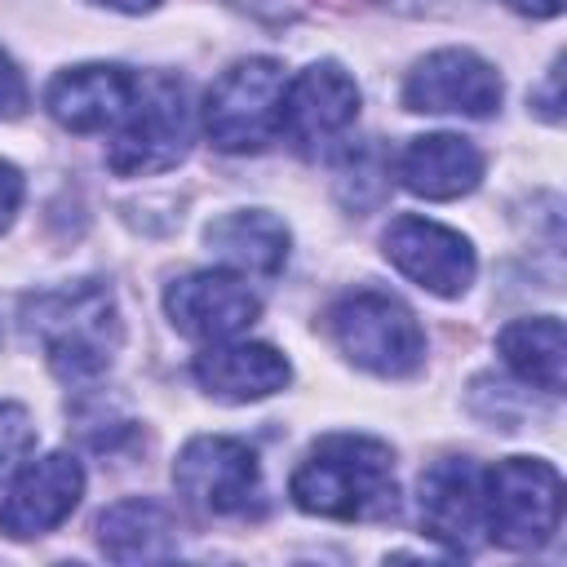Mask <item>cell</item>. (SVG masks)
<instances>
[{
	"mask_svg": "<svg viewBox=\"0 0 567 567\" xmlns=\"http://www.w3.org/2000/svg\"><path fill=\"white\" fill-rule=\"evenodd\" d=\"M292 377L288 359L266 341H208L195 354V381L221 403H257L284 390Z\"/></svg>",
	"mask_w": 567,
	"mask_h": 567,
	"instance_id": "15",
	"label": "cell"
},
{
	"mask_svg": "<svg viewBox=\"0 0 567 567\" xmlns=\"http://www.w3.org/2000/svg\"><path fill=\"white\" fill-rule=\"evenodd\" d=\"M164 310L177 332L195 341H226L261 315V301L235 270H190L168 284Z\"/></svg>",
	"mask_w": 567,
	"mask_h": 567,
	"instance_id": "11",
	"label": "cell"
},
{
	"mask_svg": "<svg viewBox=\"0 0 567 567\" xmlns=\"http://www.w3.org/2000/svg\"><path fill=\"white\" fill-rule=\"evenodd\" d=\"M173 483L186 505L217 518H239L261 505V461L244 439L199 434L173 461Z\"/></svg>",
	"mask_w": 567,
	"mask_h": 567,
	"instance_id": "7",
	"label": "cell"
},
{
	"mask_svg": "<svg viewBox=\"0 0 567 567\" xmlns=\"http://www.w3.org/2000/svg\"><path fill=\"white\" fill-rule=\"evenodd\" d=\"M208 252L226 261L235 275H279L288 261V226L266 208L221 213L204 230Z\"/></svg>",
	"mask_w": 567,
	"mask_h": 567,
	"instance_id": "18",
	"label": "cell"
},
{
	"mask_svg": "<svg viewBox=\"0 0 567 567\" xmlns=\"http://www.w3.org/2000/svg\"><path fill=\"white\" fill-rule=\"evenodd\" d=\"M93 4H106V9H115V13H146V9H155L159 0H93Z\"/></svg>",
	"mask_w": 567,
	"mask_h": 567,
	"instance_id": "24",
	"label": "cell"
},
{
	"mask_svg": "<svg viewBox=\"0 0 567 567\" xmlns=\"http://www.w3.org/2000/svg\"><path fill=\"white\" fill-rule=\"evenodd\" d=\"M31 443H35V425H31L27 408L0 399V478L31 452Z\"/></svg>",
	"mask_w": 567,
	"mask_h": 567,
	"instance_id": "20",
	"label": "cell"
},
{
	"mask_svg": "<svg viewBox=\"0 0 567 567\" xmlns=\"http://www.w3.org/2000/svg\"><path fill=\"white\" fill-rule=\"evenodd\" d=\"M403 106L421 115H470L483 120L501 106V75L470 49H439L421 58L403 80Z\"/></svg>",
	"mask_w": 567,
	"mask_h": 567,
	"instance_id": "8",
	"label": "cell"
},
{
	"mask_svg": "<svg viewBox=\"0 0 567 567\" xmlns=\"http://www.w3.org/2000/svg\"><path fill=\"white\" fill-rule=\"evenodd\" d=\"M381 244H385L390 266L434 297H461L474 284V248L452 226L403 213L385 226Z\"/></svg>",
	"mask_w": 567,
	"mask_h": 567,
	"instance_id": "9",
	"label": "cell"
},
{
	"mask_svg": "<svg viewBox=\"0 0 567 567\" xmlns=\"http://www.w3.org/2000/svg\"><path fill=\"white\" fill-rule=\"evenodd\" d=\"M487 536L505 549H540L563 518V478L540 456H509L483 470Z\"/></svg>",
	"mask_w": 567,
	"mask_h": 567,
	"instance_id": "5",
	"label": "cell"
},
{
	"mask_svg": "<svg viewBox=\"0 0 567 567\" xmlns=\"http://www.w3.org/2000/svg\"><path fill=\"white\" fill-rule=\"evenodd\" d=\"M354 120H359V84L337 62H315L297 80H288L279 133L301 155H319L337 146Z\"/></svg>",
	"mask_w": 567,
	"mask_h": 567,
	"instance_id": "10",
	"label": "cell"
},
{
	"mask_svg": "<svg viewBox=\"0 0 567 567\" xmlns=\"http://www.w3.org/2000/svg\"><path fill=\"white\" fill-rule=\"evenodd\" d=\"M133 93H137V80L124 66L84 62L53 75L44 106L71 133H102V128H120V120L133 106Z\"/></svg>",
	"mask_w": 567,
	"mask_h": 567,
	"instance_id": "14",
	"label": "cell"
},
{
	"mask_svg": "<svg viewBox=\"0 0 567 567\" xmlns=\"http://www.w3.org/2000/svg\"><path fill=\"white\" fill-rule=\"evenodd\" d=\"M501 4H509V9L523 13V18H558L567 0H501Z\"/></svg>",
	"mask_w": 567,
	"mask_h": 567,
	"instance_id": "23",
	"label": "cell"
},
{
	"mask_svg": "<svg viewBox=\"0 0 567 567\" xmlns=\"http://www.w3.org/2000/svg\"><path fill=\"white\" fill-rule=\"evenodd\" d=\"M288 71L275 58H244L226 66L204 97V133L217 151H261L284 128Z\"/></svg>",
	"mask_w": 567,
	"mask_h": 567,
	"instance_id": "3",
	"label": "cell"
},
{
	"mask_svg": "<svg viewBox=\"0 0 567 567\" xmlns=\"http://www.w3.org/2000/svg\"><path fill=\"white\" fill-rule=\"evenodd\" d=\"M84 492V465L71 452H49L40 461H27L0 501V532L13 540H31L53 532Z\"/></svg>",
	"mask_w": 567,
	"mask_h": 567,
	"instance_id": "13",
	"label": "cell"
},
{
	"mask_svg": "<svg viewBox=\"0 0 567 567\" xmlns=\"http://www.w3.org/2000/svg\"><path fill=\"white\" fill-rule=\"evenodd\" d=\"M27 80H22V71H18V62L0 49V120H18L22 111H27Z\"/></svg>",
	"mask_w": 567,
	"mask_h": 567,
	"instance_id": "21",
	"label": "cell"
},
{
	"mask_svg": "<svg viewBox=\"0 0 567 567\" xmlns=\"http://www.w3.org/2000/svg\"><path fill=\"white\" fill-rule=\"evenodd\" d=\"M297 509L341 523L385 518L399 505L394 456L381 439L368 434H328L319 439L288 483Z\"/></svg>",
	"mask_w": 567,
	"mask_h": 567,
	"instance_id": "1",
	"label": "cell"
},
{
	"mask_svg": "<svg viewBox=\"0 0 567 567\" xmlns=\"http://www.w3.org/2000/svg\"><path fill=\"white\" fill-rule=\"evenodd\" d=\"M394 173L421 199H461L483 182V151L456 133H425L399 151Z\"/></svg>",
	"mask_w": 567,
	"mask_h": 567,
	"instance_id": "16",
	"label": "cell"
},
{
	"mask_svg": "<svg viewBox=\"0 0 567 567\" xmlns=\"http://www.w3.org/2000/svg\"><path fill=\"white\" fill-rule=\"evenodd\" d=\"M18 204H22V173L9 159H0V235L9 230Z\"/></svg>",
	"mask_w": 567,
	"mask_h": 567,
	"instance_id": "22",
	"label": "cell"
},
{
	"mask_svg": "<svg viewBox=\"0 0 567 567\" xmlns=\"http://www.w3.org/2000/svg\"><path fill=\"white\" fill-rule=\"evenodd\" d=\"M421 523L452 554H474L487 536L483 470L465 456H443L421 474Z\"/></svg>",
	"mask_w": 567,
	"mask_h": 567,
	"instance_id": "12",
	"label": "cell"
},
{
	"mask_svg": "<svg viewBox=\"0 0 567 567\" xmlns=\"http://www.w3.org/2000/svg\"><path fill=\"white\" fill-rule=\"evenodd\" d=\"M22 315H27V332L40 341L49 368L62 381L102 377L124 337L111 288H102L93 279L44 288V292L27 297Z\"/></svg>",
	"mask_w": 567,
	"mask_h": 567,
	"instance_id": "2",
	"label": "cell"
},
{
	"mask_svg": "<svg viewBox=\"0 0 567 567\" xmlns=\"http://www.w3.org/2000/svg\"><path fill=\"white\" fill-rule=\"evenodd\" d=\"M328 332L341 354L372 377H408L425 363V332L416 315L390 292H346L328 310Z\"/></svg>",
	"mask_w": 567,
	"mask_h": 567,
	"instance_id": "4",
	"label": "cell"
},
{
	"mask_svg": "<svg viewBox=\"0 0 567 567\" xmlns=\"http://www.w3.org/2000/svg\"><path fill=\"white\" fill-rule=\"evenodd\" d=\"M501 359L536 390L563 394L567 381V337L558 315H536V319H514L496 337Z\"/></svg>",
	"mask_w": 567,
	"mask_h": 567,
	"instance_id": "19",
	"label": "cell"
},
{
	"mask_svg": "<svg viewBox=\"0 0 567 567\" xmlns=\"http://www.w3.org/2000/svg\"><path fill=\"white\" fill-rule=\"evenodd\" d=\"M97 545L115 563H164L177 558V523L168 505L133 496L97 514Z\"/></svg>",
	"mask_w": 567,
	"mask_h": 567,
	"instance_id": "17",
	"label": "cell"
},
{
	"mask_svg": "<svg viewBox=\"0 0 567 567\" xmlns=\"http://www.w3.org/2000/svg\"><path fill=\"white\" fill-rule=\"evenodd\" d=\"M190 106H186V89L173 75H146L137 80L133 106L120 120L106 164L124 177H146V173H164L173 164L186 159L190 151Z\"/></svg>",
	"mask_w": 567,
	"mask_h": 567,
	"instance_id": "6",
	"label": "cell"
}]
</instances>
